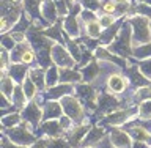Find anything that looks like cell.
Returning a JSON list of instances; mask_svg holds the SVG:
<instances>
[{
    "label": "cell",
    "mask_w": 151,
    "mask_h": 148,
    "mask_svg": "<svg viewBox=\"0 0 151 148\" xmlns=\"http://www.w3.org/2000/svg\"><path fill=\"white\" fill-rule=\"evenodd\" d=\"M107 49L120 57H124V58L132 55V52H134V38H132V27L127 19L123 24L116 38L107 46Z\"/></svg>",
    "instance_id": "6da1fadb"
},
{
    "label": "cell",
    "mask_w": 151,
    "mask_h": 148,
    "mask_svg": "<svg viewBox=\"0 0 151 148\" xmlns=\"http://www.w3.org/2000/svg\"><path fill=\"white\" fill-rule=\"evenodd\" d=\"M132 27V38H134V47L145 44L151 41V19L140 16V14H132L127 17Z\"/></svg>",
    "instance_id": "7a4b0ae2"
},
{
    "label": "cell",
    "mask_w": 151,
    "mask_h": 148,
    "mask_svg": "<svg viewBox=\"0 0 151 148\" xmlns=\"http://www.w3.org/2000/svg\"><path fill=\"white\" fill-rule=\"evenodd\" d=\"M32 129H33V126L28 121L24 120L21 125H17L14 128H9V129H3L2 134H5L9 140H13L14 144H17V145L30 147L38 140L36 136L32 132Z\"/></svg>",
    "instance_id": "3957f363"
},
{
    "label": "cell",
    "mask_w": 151,
    "mask_h": 148,
    "mask_svg": "<svg viewBox=\"0 0 151 148\" xmlns=\"http://www.w3.org/2000/svg\"><path fill=\"white\" fill-rule=\"evenodd\" d=\"M82 3H73L69 8L68 16L63 17V30L69 38H79L82 35V21H80V13H82Z\"/></svg>",
    "instance_id": "277c9868"
},
{
    "label": "cell",
    "mask_w": 151,
    "mask_h": 148,
    "mask_svg": "<svg viewBox=\"0 0 151 148\" xmlns=\"http://www.w3.org/2000/svg\"><path fill=\"white\" fill-rule=\"evenodd\" d=\"M61 107H63L65 115H68L74 123H83L85 121V109L82 101L77 96L73 95H66L60 99Z\"/></svg>",
    "instance_id": "5b68a950"
},
{
    "label": "cell",
    "mask_w": 151,
    "mask_h": 148,
    "mask_svg": "<svg viewBox=\"0 0 151 148\" xmlns=\"http://www.w3.org/2000/svg\"><path fill=\"white\" fill-rule=\"evenodd\" d=\"M139 115V107H126V109H118L115 112H110L107 115H104L101 120V126H123L126 123H129L131 120Z\"/></svg>",
    "instance_id": "8992f818"
},
{
    "label": "cell",
    "mask_w": 151,
    "mask_h": 148,
    "mask_svg": "<svg viewBox=\"0 0 151 148\" xmlns=\"http://www.w3.org/2000/svg\"><path fill=\"white\" fill-rule=\"evenodd\" d=\"M74 92L83 106H87L90 110H96L98 109V96L99 92L93 87V84H87V82H80L74 85Z\"/></svg>",
    "instance_id": "52a82bcc"
},
{
    "label": "cell",
    "mask_w": 151,
    "mask_h": 148,
    "mask_svg": "<svg viewBox=\"0 0 151 148\" xmlns=\"http://www.w3.org/2000/svg\"><path fill=\"white\" fill-rule=\"evenodd\" d=\"M52 61L58 68H74V65L77 63L66 49V46H63L61 43H54L52 46Z\"/></svg>",
    "instance_id": "ba28073f"
},
{
    "label": "cell",
    "mask_w": 151,
    "mask_h": 148,
    "mask_svg": "<svg viewBox=\"0 0 151 148\" xmlns=\"http://www.w3.org/2000/svg\"><path fill=\"white\" fill-rule=\"evenodd\" d=\"M91 129V126L88 125V120H85L83 123H79L77 126H73L68 132H65V137L66 140L69 142L71 148H77L80 147V144H82V140L85 139V136L88 134V131Z\"/></svg>",
    "instance_id": "9c48e42d"
},
{
    "label": "cell",
    "mask_w": 151,
    "mask_h": 148,
    "mask_svg": "<svg viewBox=\"0 0 151 148\" xmlns=\"http://www.w3.org/2000/svg\"><path fill=\"white\" fill-rule=\"evenodd\" d=\"M118 109H121V101L118 99L113 93H99L98 96V112L104 113V115H107V113L110 112H115Z\"/></svg>",
    "instance_id": "30bf717a"
},
{
    "label": "cell",
    "mask_w": 151,
    "mask_h": 148,
    "mask_svg": "<svg viewBox=\"0 0 151 148\" xmlns=\"http://www.w3.org/2000/svg\"><path fill=\"white\" fill-rule=\"evenodd\" d=\"M22 118L30 123L33 128H38L41 120H42V109L40 107V104H38L36 101H30L25 107H24Z\"/></svg>",
    "instance_id": "8fae6325"
},
{
    "label": "cell",
    "mask_w": 151,
    "mask_h": 148,
    "mask_svg": "<svg viewBox=\"0 0 151 148\" xmlns=\"http://www.w3.org/2000/svg\"><path fill=\"white\" fill-rule=\"evenodd\" d=\"M126 74H127V79H129V84L134 88H142L151 85V79H148L139 69V65H129L126 68Z\"/></svg>",
    "instance_id": "7c38bea8"
},
{
    "label": "cell",
    "mask_w": 151,
    "mask_h": 148,
    "mask_svg": "<svg viewBox=\"0 0 151 148\" xmlns=\"http://www.w3.org/2000/svg\"><path fill=\"white\" fill-rule=\"evenodd\" d=\"M94 57H96L98 60L110 61V63L120 66L121 69H126L127 66H129V65H127V60L124 58V57H120V55L113 54V52H110L106 46H99V47H96V51H94Z\"/></svg>",
    "instance_id": "4fadbf2b"
},
{
    "label": "cell",
    "mask_w": 151,
    "mask_h": 148,
    "mask_svg": "<svg viewBox=\"0 0 151 148\" xmlns=\"http://www.w3.org/2000/svg\"><path fill=\"white\" fill-rule=\"evenodd\" d=\"M109 140L115 148H132L134 139L124 129H112L109 134Z\"/></svg>",
    "instance_id": "5bb4252c"
},
{
    "label": "cell",
    "mask_w": 151,
    "mask_h": 148,
    "mask_svg": "<svg viewBox=\"0 0 151 148\" xmlns=\"http://www.w3.org/2000/svg\"><path fill=\"white\" fill-rule=\"evenodd\" d=\"M63 107H61V103L57 101V99H47L44 101V106H42V120H60V117L63 115Z\"/></svg>",
    "instance_id": "9a60e30c"
},
{
    "label": "cell",
    "mask_w": 151,
    "mask_h": 148,
    "mask_svg": "<svg viewBox=\"0 0 151 148\" xmlns=\"http://www.w3.org/2000/svg\"><path fill=\"white\" fill-rule=\"evenodd\" d=\"M127 85H129V79L124 77L121 73L112 74L110 77L107 79V82H106L107 90H109L110 93H113V95H120V93H123V92H126Z\"/></svg>",
    "instance_id": "2e32d148"
},
{
    "label": "cell",
    "mask_w": 151,
    "mask_h": 148,
    "mask_svg": "<svg viewBox=\"0 0 151 148\" xmlns=\"http://www.w3.org/2000/svg\"><path fill=\"white\" fill-rule=\"evenodd\" d=\"M74 92V85L73 84H57L54 87H47L44 90V96L47 99H57V101H60L63 96L66 95H71Z\"/></svg>",
    "instance_id": "e0dca14e"
},
{
    "label": "cell",
    "mask_w": 151,
    "mask_h": 148,
    "mask_svg": "<svg viewBox=\"0 0 151 148\" xmlns=\"http://www.w3.org/2000/svg\"><path fill=\"white\" fill-rule=\"evenodd\" d=\"M41 17H42V21L47 22L49 25L55 24L60 19L58 9H57L54 0H42V3H41Z\"/></svg>",
    "instance_id": "ac0fdd59"
},
{
    "label": "cell",
    "mask_w": 151,
    "mask_h": 148,
    "mask_svg": "<svg viewBox=\"0 0 151 148\" xmlns=\"http://www.w3.org/2000/svg\"><path fill=\"white\" fill-rule=\"evenodd\" d=\"M127 17H123V19H118V21L113 24V25H110V27H107V28H104L102 30V33H101V36H99V41H101V46H109L110 43L116 38V35L120 33V30H121V27H123V24H124V21H126Z\"/></svg>",
    "instance_id": "d6986e66"
},
{
    "label": "cell",
    "mask_w": 151,
    "mask_h": 148,
    "mask_svg": "<svg viewBox=\"0 0 151 148\" xmlns=\"http://www.w3.org/2000/svg\"><path fill=\"white\" fill-rule=\"evenodd\" d=\"M80 73H82L83 82L94 84V82L99 79V74H101V65H99V61H96V60L93 58L87 66L80 68Z\"/></svg>",
    "instance_id": "ffe728a7"
},
{
    "label": "cell",
    "mask_w": 151,
    "mask_h": 148,
    "mask_svg": "<svg viewBox=\"0 0 151 148\" xmlns=\"http://www.w3.org/2000/svg\"><path fill=\"white\" fill-rule=\"evenodd\" d=\"M106 137V131H104V126H91V129L88 131V134L85 136V139L82 140L80 144V148H85V147H93V145H99L101 142L104 140Z\"/></svg>",
    "instance_id": "44dd1931"
},
{
    "label": "cell",
    "mask_w": 151,
    "mask_h": 148,
    "mask_svg": "<svg viewBox=\"0 0 151 148\" xmlns=\"http://www.w3.org/2000/svg\"><path fill=\"white\" fill-rule=\"evenodd\" d=\"M27 66L28 65H25V63H9L8 74L14 79L16 84H21V85L24 84V80H25V77L28 76V71H30Z\"/></svg>",
    "instance_id": "7402d4cb"
},
{
    "label": "cell",
    "mask_w": 151,
    "mask_h": 148,
    "mask_svg": "<svg viewBox=\"0 0 151 148\" xmlns=\"http://www.w3.org/2000/svg\"><path fill=\"white\" fill-rule=\"evenodd\" d=\"M61 28H63V17H60L58 21L52 25L46 27L44 30H41V33L44 36H47L49 40L55 41V43H61L63 44V35H61Z\"/></svg>",
    "instance_id": "603a6c76"
},
{
    "label": "cell",
    "mask_w": 151,
    "mask_h": 148,
    "mask_svg": "<svg viewBox=\"0 0 151 148\" xmlns=\"http://www.w3.org/2000/svg\"><path fill=\"white\" fill-rule=\"evenodd\" d=\"M60 82L76 85L83 82V77H82V73L76 71L74 68H60Z\"/></svg>",
    "instance_id": "cb8c5ba5"
},
{
    "label": "cell",
    "mask_w": 151,
    "mask_h": 148,
    "mask_svg": "<svg viewBox=\"0 0 151 148\" xmlns=\"http://www.w3.org/2000/svg\"><path fill=\"white\" fill-rule=\"evenodd\" d=\"M40 128H41V131L49 137H61L65 132L58 120H46Z\"/></svg>",
    "instance_id": "d4e9b609"
},
{
    "label": "cell",
    "mask_w": 151,
    "mask_h": 148,
    "mask_svg": "<svg viewBox=\"0 0 151 148\" xmlns=\"http://www.w3.org/2000/svg\"><path fill=\"white\" fill-rule=\"evenodd\" d=\"M28 76H30V79L35 82V85L38 87L40 92H44L46 90V69L42 68V66H38V68H32L28 71Z\"/></svg>",
    "instance_id": "484cf974"
},
{
    "label": "cell",
    "mask_w": 151,
    "mask_h": 148,
    "mask_svg": "<svg viewBox=\"0 0 151 148\" xmlns=\"http://www.w3.org/2000/svg\"><path fill=\"white\" fill-rule=\"evenodd\" d=\"M0 88H2V95H3V96H6L8 99H11L13 98V93H14V88H16V82H14V79L9 74L2 73Z\"/></svg>",
    "instance_id": "4316f807"
},
{
    "label": "cell",
    "mask_w": 151,
    "mask_h": 148,
    "mask_svg": "<svg viewBox=\"0 0 151 148\" xmlns=\"http://www.w3.org/2000/svg\"><path fill=\"white\" fill-rule=\"evenodd\" d=\"M11 103H13V106L17 107V109H24L27 106V96H25V93H24V88H22L21 84H17L16 88H14Z\"/></svg>",
    "instance_id": "83f0119b"
},
{
    "label": "cell",
    "mask_w": 151,
    "mask_h": 148,
    "mask_svg": "<svg viewBox=\"0 0 151 148\" xmlns=\"http://www.w3.org/2000/svg\"><path fill=\"white\" fill-rule=\"evenodd\" d=\"M57 84H60V68L57 65H50L46 68V85L54 87Z\"/></svg>",
    "instance_id": "f1b7e54d"
},
{
    "label": "cell",
    "mask_w": 151,
    "mask_h": 148,
    "mask_svg": "<svg viewBox=\"0 0 151 148\" xmlns=\"http://www.w3.org/2000/svg\"><path fill=\"white\" fill-rule=\"evenodd\" d=\"M146 99H151V85L148 87H142V88H137L134 95L129 98V101H132V104H137V103H143Z\"/></svg>",
    "instance_id": "f546056e"
},
{
    "label": "cell",
    "mask_w": 151,
    "mask_h": 148,
    "mask_svg": "<svg viewBox=\"0 0 151 148\" xmlns=\"http://www.w3.org/2000/svg\"><path fill=\"white\" fill-rule=\"evenodd\" d=\"M66 49L69 51V54L74 57V60L80 61V58H82V44H80L79 41H76V40H71V38L68 36V40H66Z\"/></svg>",
    "instance_id": "4dcf8cb0"
},
{
    "label": "cell",
    "mask_w": 151,
    "mask_h": 148,
    "mask_svg": "<svg viewBox=\"0 0 151 148\" xmlns=\"http://www.w3.org/2000/svg\"><path fill=\"white\" fill-rule=\"evenodd\" d=\"M22 88H24V93H25V96L28 101H33L36 96H38V87L35 85V82L30 79V76H27L25 80H24V84H22Z\"/></svg>",
    "instance_id": "1f68e13d"
},
{
    "label": "cell",
    "mask_w": 151,
    "mask_h": 148,
    "mask_svg": "<svg viewBox=\"0 0 151 148\" xmlns=\"http://www.w3.org/2000/svg\"><path fill=\"white\" fill-rule=\"evenodd\" d=\"M22 123V115L21 113H5L2 117V126L3 129H9Z\"/></svg>",
    "instance_id": "d6a6232c"
},
{
    "label": "cell",
    "mask_w": 151,
    "mask_h": 148,
    "mask_svg": "<svg viewBox=\"0 0 151 148\" xmlns=\"http://www.w3.org/2000/svg\"><path fill=\"white\" fill-rule=\"evenodd\" d=\"M104 28L101 27L99 21H91L88 24H85V35L90 36V38H94V40H99Z\"/></svg>",
    "instance_id": "836d02e7"
},
{
    "label": "cell",
    "mask_w": 151,
    "mask_h": 148,
    "mask_svg": "<svg viewBox=\"0 0 151 148\" xmlns=\"http://www.w3.org/2000/svg\"><path fill=\"white\" fill-rule=\"evenodd\" d=\"M132 55H134L139 61L145 60V58H150V57H151V41L145 43V44H140V46H135Z\"/></svg>",
    "instance_id": "e575fe53"
},
{
    "label": "cell",
    "mask_w": 151,
    "mask_h": 148,
    "mask_svg": "<svg viewBox=\"0 0 151 148\" xmlns=\"http://www.w3.org/2000/svg\"><path fill=\"white\" fill-rule=\"evenodd\" d=\"M132 14H140V16L151 19V5L145 3V2H139V3L132 5Z\"/></svg>",
    "instance_id": "d590c367"
},
{
    "label": "cell",
    "mask_w": 151,
    "mask_h": 148,
    "mask_svg": "<svg viewBox=\"0 0 151 148\" xmlns=\"http://www.w3.org/2000/svg\"><path fill=\"white\" fill-rule=\"evenodd\" d=\"M140 120H151V99H146V101L139 104V115Z\"/></svg>",
    "instance_id": "8d00e7d4"
},
{
    "label": "cell",
    "mask_w": 151,
    "mask_h": 148,
    "mask_svg": "<svg viewBox=\"0 0 151 148\" xmlns=\"http://www.w3.org/2000/svg\"><path fill=\"white\" fill-rule=\"evenodd\" d=\"M47 148H71L69 142L61 137H49L47 139Z\"/></svg>",
    "instance_id": "74e56055"
},
{
    "label": "cell",
    "mask_w": 151,
    "mask_h": 148,
    "mask_svg": "<svg viewBox=\"0 0 151 148\" xmlns=\"http://www.w3.org/2000/svg\"><path fill=\"white\" fill-rule=\"evenodd\" d=\"M101 9H102L104 14H113V16H115V11H116V0H102Z\"/></svg>",
    "instance_id": "f35d334b"
},
{
    "label": "cell",
    "mask_w": 151,
    "mask_h": 148,
    "mask_svg": "<svg viewBox=\"0 0 151 148\" xmlns=\"http://www.w3.org/2000/svg\"><path fill=\"white\" fill-rule=\"evenodd\" d=\"M99 24H101V27L102 28H107V27H110L113 25V24L116 22V17L113 16V14H99Z\"/></svg>",
    "instance_id": "ab89813d"
},
{
    "label": "cell",
    "mask_w": 151,
    "mask_h": 148,
    "mask_svg": "<svg viewBox=\"0 0 151 148\" xmlns=\"http://www.w3.org/2000/svg\"><path fill=\"white\" fill-rule=\"evenodd\" d=\"M101 5H102V0H82V6L83 8L91 9V11H96V13H99Z\"/></svg>",
    "instance_id": "60d3db41"
},
{
    "label": "cell",
    "mask_w": 151,
    "mask_h": 148,
    "mask_svg": "<svg viewBox=\"0 0 151 148\" xmlns=\"http://www.w3.org/2000/svg\"><path fill=\"white\" fill-rule=\"evenodd\" d=\"M16 40H14L13 38V35L11 33H9V35H6V33H5L3 35V38H2V47H5V49H8L9 52H11L14 47H16Z\"/></svg>",
    "instance_id": "b9f144b4"
},
{
    "label": "cell",
    "mask_w": 151,
    "mask_h": 148,
    "mask_svg": "<svg viewBox=\"0 0 151 148\" xmlns=\"http://www.w3.org/2000/svg\"><path fill=\"white\" fill-rule=\"evenodd\" d=\"M139 69L148 79H151V57H150V58H145V60H140L139 61Z\"/></svg>",
    "instance_id": "7bdbcfd3"
},
{
    "label": "cell",
    "mask_w": 151,
    "mask_h": 148,
    "mask_svg": "<svg viewBox=\"0 0 151 148\" xmlns=\"http://www.w3.org/2000/svg\"><path fill=\"white\" fill-rule=\"evenodd\" d=\"M35 60H36V52H35V49H33V47H30V49H27L25 54H24V57H22V63L32 65Z\"/></svg>",
    "instance_id": "ee69618b"
},
{
    "label": "cell",
    "mask_w": 151,
    "mask_h": 148,
    "mask_svg": "<svg viewBox=\"0 0 151 148\" xmlns=\"http://www.w3.org/2000/svg\"><path fill=\"white\" fill-rule=\"evenodd\" d=\"M2 148H25V147H22V145H17V144H14L13 140H9L6 136H2Z\"/></svg>",
    "instance_id": "f6af8a7d"
},
{
    "label": "cell",
    "mask_w": 151,
    "mask_h": 148,
    "mask_svg": "<svg viewBox=\"0 0 151 148\" xmlns=\"http://www.w3.org/2000/svg\"><path fill=\"white\" fill-rule=\"evenodd\" d=\"M30 148H47V139H38Z\"/></svg>",
    "instance_id": "bcb514c9"
},
{
    "label": "cell",
    "mask_w": 151,
    "mask_h": 148,
    "mask_svg": "<svg viewBox=\"0 0 151 148\" xmlns=\"http://www.w3.org/2000/svg\"><path fill=\"white\" fill-rule=\"evenodd\" d=\"M132 148H150L148 142H140V140H134V145Z\"/></svg>",
    "instance_id": "7dc6e473"
},
{
    "label": "cell",
    "mask_w": 151,
    "mask_h": 148,
    "mask_svg": "<svg viewBox=\"0 0 151 148\" xmlns=\"http://www.w3.org/2000/svg\"><path fill=\"white\" fill-rule=\"evenodd\" d=\"M139 2H145V3H148V5H151V0H139Z\"/></svg>",
    "instance_id": "c3c4849f"
},
{
    "label": "cell",
    "mask_w": 151,
    "mask_h": 148,
    "mask_svg": "<svg viewBox=\"0 0 151 148\" xmlns=\"http://www.w3.org/2000/svg\"><path fill=\"white\" fill-rule=\"evenodd\" d=\"M85 148H96V147H85Z\"/></svg>",
    "instance_id": "681fc988"
}]
</instances>
